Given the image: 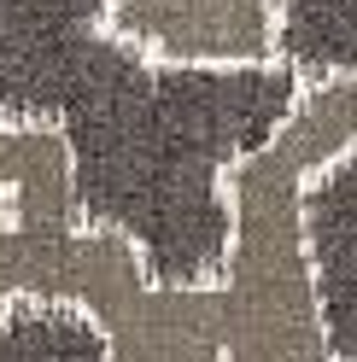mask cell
Instances as JSON below:
<instances>
[{
  "mask_svg": "<svg viewBox=\"0 0 357 362\" xmlns=\"http://www.w3.org/2000/svg\"><path fill=\"white\" fill-rule=\"evenodd\" d=\"M351 146L357 76L310 82L287 129L229 175L234 245L217 281H152L123 234L88 222L53 298L100 315L111 362H334L305 234V187Z\"/></svg>",
  "mask_w": 357,
  "mask_h": 362,
  "instance_id": "7a4b0ae2",
  "label": "cell"
},
{
  "mask_svg": "<svg viewBox=\"0 0 357 362\" xmlns=\"http://www.w3.org/2000/svg\"><path fill=\"white\" fill-rule=\"evenodd\" d=\"M276 59L305 88L357 76V0H281Z\"/></svg>",
  "mask_w": 357,
  "mask_h": 362,
  "instance_id": "8992f818",
  "label": "cell"
},
{
  "mask_svg": "<svg viewBox=\"0 0 357 362\" xmlns=\"http://www.w3.org/2000/svg\"><path fill=\"white\" fill-rule=\"evenodd\" d=\"M287 64H164L106 24L0 47V123H59L76 199L152 281H217L234 245L229 175L299 111Z\"/></svg>",
  "mask_w": 357,
  "mask_h": 362,
  "instance_id": "6da1fadb",
  "label": "cell"
},
{
  "mask_svg": "<svg viewBox=\"0 0 357 362\" xmlns=\"http://www.w3.org/2000/svg\"><path fill=\"white\" fill-rule=\"evenodd\" d=\"M82 228L88 216L64 129L0 123V310L18 298H53Z\"/></svg>",
  "mask_w": 357,
  "mask_h": 362,
  "instance_id": "3957f363",
  "label": "cell"
},
{
  "mask_svg": "<svg viewBox=\"0 0 357 362\" xmlns=\"http://www.w3.org/2000/svg\"><path fill=\"white\" fill-rule=\"evenodd\" d=\"M106 30L164 64H276L281 0H111Z\"/></svg>",
  "mask_w": 357,
  "mask_h": 362,
  "instance_id": "277c9868",
  "label": "cell"
},
{
  "mask_svg": "<svg viewBox=\"0 0 357 362\" xmlns=\"http://www.w3.org/2000/svg\"><path fill=\"white\" fill-rule=\"evenodd\" d=\"M305 234L334 362H357V146L322 164L305 187Z\"/></svg>",
  "mask_w": 357,
  "mask_h": 362,
  "instance_id": "5b68a950",
  "label": "cell"
},
{
  "mask_svg": "<svg viewBox=\"0 0 357 362\" xmlns=\"http://www.w3.org/2000/svg\"><path fill=\"white\" fill-rule=\"evenodd\" d=\"M0 315H6V310H0Z\"/></svg>",
  "mask_w": 357,
  "mask_h": 362,
  "instance_id": "ba28073f",
  "label": "cell"
},
{
  "mask_svg": "<svg viewBox=\"0 0 357 362\" xmlns=\"http://www.w3.org/2000/svg\"><path fill=\"white\" fill-rule=\"evenodd\" d=\"M0 362H111V345L82 304L18 298L0 315Z\"/></svg>",
  "mask_w": 357,
  "mask_h": 362,
  "instance_id": "52a82bcc",
  "label": "cell"
}]
</instances>
